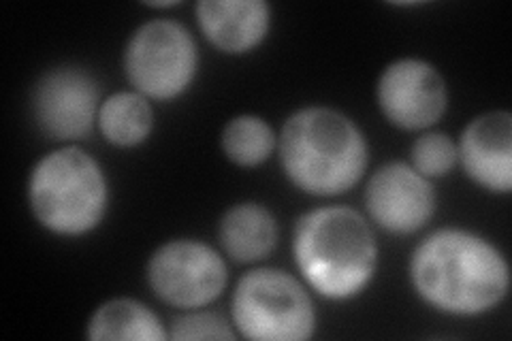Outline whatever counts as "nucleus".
<instances>
[{"label":"nucleus","mask_w":512,"mask_h":341,"mask_svg":"<svg viewBox=\"0 0 512 341\" xmlns=\"http://www.w3.org/2000/svg\"><path fill=\"white\" fill-rule=\"evenodd\" d=\"M408 275L416 297L453 318L498 310L510 290L506 254L491 239L461 226H442L416 243Z\"/></svg>","instance_id":"1"},{"label":"nucleus","mask_w":512,"mask_h":341,"mask_svg":"<svg viewBox=\"0 0 512 341\" xmlns=\"http://www.w3.org/2000/svg\"><path fill=\"white\" fill-rule=\"evenodd\" d=\"M291 248L303 284L331 303L361 297L376 278V233L372 222L352 207L323 205L301 214Z\"/></svg>","instance_id":"2"},{"label":"nucleus","mask_w":512,"mask_h":341,"mask_svg":"<svg viewBox=\"0 0 512 341\" xmlns=\"http://www.w3.org/2000/svg\"><path fill=\"white\" fill-rule=\"evenodd\" d=\"M276 150L286 180L316 199L342 197L370 167V143L361 126L327 105L293 111L280 128Z\"/></svg>","instance_id":"3"},{"label":"nucleus","mask_w":512,"mask_h":341,"mask_svg":"<svg viewBox=\"0 0 512 341\" xmlns=\"http://www.w3.org/2000/svg\"><path fill=\"white\" fill-rule=\"evenodd\" d=\"M26 199L41 229L77 239L103 224L111 188L103 165L90 152L79 145H60L30 169Z\"/></svg>","instance_id":"4"},{"label":"nucleus","mask_w":512,"mask_h":341,"mask_svg":"<svg viewBox=\"0 0 512 341\" xmlns=\"http://www.w3.org/2000/svg\"><path fill=\"white\" fill-rule=\"evenodd\" d=\"M231 322L250 341H306L316 335L318 314L303 280L284 269L256 267L235 284Z\"/></svg>","instance_id":"5"},{"label":"nucleus","mask_w":512,"mask_h":341,"mask_svg":"<svg viewBox=\"0 0 512 341\" xmlns=\"http://www.w3.org/2000/svg\"><path fill=\"white\" fill-rule=\"evenodd\" d=\"M199 45L188 26L158 18L143 22L126 41L122 67L126 81L148 101H178L199 73Z\"/></svg>","instance_id":"6"},{"label":"nucleus","mask_w":512,"mask_h":341,"mask_svg":"<svg viewBox=\"0 0 512 341\" xmlns=\"http://www.w3.org/2000/svg\"><path fill=\"white\" fill-rule=\"evenodd\" d=\"M146 280L158 301L175 310H199L222 297L229 284L224 256L201 239H171L150 254Z\"/></svg>","instance_id":"7"},{"label":"nucleus","mask_w":512,"mask_h":341,"mask_svg":"<svg viewBox=\"0 0 512 341\" xmlns=\"http://www.w3.org/2000/svg\"><path fill=\"white\" fill-rule=\"evenodd\" d=\"M103 105L101 84L88 69L62 64L45 71L32 88V120L39 133L62 145L92 135Z\"/></svg>","instance_id":"8"},{"label":"nucleus","mask_w":512,"mask_h":341,"mask_svg":"<svg viewBox=\"0 0 512 341\" xmlns=\"http://www.w3.org/2000/svg\"><path fill=\"white\" fill-rule=\"evenodd\" d=\"M376 101L391 126L408 133H425L444 118L448 86L440 69L429 60L397 58L378 77Z\"/></svg>","instance_id":"9"},{"label":"nucleus","mask_w":512,"mask_h":341,"mask_svg":"<svg viewBox=\"0 0 512 341\" xmlns=\"http://www.w3.org/2000/svg\"><path fill=\"white\" fill-rule=\"evenodd\" d=\"M363 201L370 222L395 237L421 233L438 209L434 184L404 160L380 165L367 180Z\"/></svg>","instance_id":"10"},{"label":"nucleus","mask_w":512,"mask_h":341,"mask_svg":"<svg viewBox=\"0 0 512 341\" xmlns=\"http://www.w3.org/2000/svg\"><path fill=\"white\" fill-rule=\"evenodd\" d=\"M459 165L468 180L489 194L512 192V116L506 109L472 118L457 141Z\"/></svg>","instance_id":"11"},{"label":"nucleus","mask_w":512,"mask_h":341,"mask_svg":"<svg viewBox=\"0 0 512 341\" xmlns=\"http://www.w3.org/2000/svg\"><path fill=\"white\" fill-rule=\"evenodd\" d=\"M195 18L214 50L244 56L259 50L271 30V5L265 0H199Z\"/></svg>","instance_id":"12"},{"label":"nucleus","mask_w":512,"mask_h":341,"mask_svg":"<svg viewBox=\"0 0 512 341\" xmlns=\"http://www.w3.org/2000/svg\"><path fill=\"white\" fill-rule=\"evenodd\" d=\"M280 224L271 209L256 201H242L224 211L218 222V243L233 263H261L276 250Z\"/></svg>","instance_id":"13"},{"label":"nucleus","mask_w":512,"mask_h":341,"mask_svg":"<svg viewBox=\"0 0 512 341\" xmlns=\"http://www.w3.org/2000/svg\"><path fill=\"white\" fill-rule=\"evenodd\" d=\"M86 337L92 341H167L169 331L146 303L116 297L92 312Z\"/></svg>","instance_id":"14"},{"label":"nucleus","mask_w":512,"mask_h":341,"mask_svg":"<svg viewBox=\"0 0 512 341\" xmlns=\"http://www.w3.org/2000/svg\"><path fill=\"white\" fill-rule=\"evenodd\" d=\"M96 128L118 150H133L146 143L154 131L152 101L135 90H120L103 99Z\"/></svg>","instance_id":"15"},{"label":"nucleus","mask_w":512,"mask_h":341,"mask_svg":"<svg viewBox=\"0 0 512 341\" xmlns=\"http://www.w3.org/2000/svg\"><path fill=\"white\" fill-rule=\"evenodd\" d=\"M220 148L235 167L256 169L274 156L278 135L265 118L254 113H239L222 126Z\"/></svg>","instance_id":"16"},{"label":"nucleus","mask_w":512,"mask_h":341,"mask_svg":"<svg viewBox=\"0 0 512 341\" xmlns=\"http://www.w3.org/2000/svg\"><path fill=\"white\" fill-rule=\"evenodd\" d=\"M410 165L431 182L451 175L459 165L457 143L446 133L425 131L412 143Z\"/></svg>","instance_id":"17"},{"label":"nucleus","mask_w":512,"mask_h":341,"mask_svg":"<svg viewBox=\"0 0 512 341\" xmlns=\"http://www.w3.org/2000/svg\"><path fill=\"white\" fill-rule=\"evenodd\" d=\"M169 339L173 341H235L237 331L233 327V322H229L222 314L199 307V310H186L180 316L173 318Z\"/></svg>","instance_id":"18"},{"label":"nucleus","mask_w":512,"mask_h":341,"mask_svg":"<svg viewBox=\"0 0 512 341\" xmlns=\"http://www.w3.org/2000/svg\"><path fill=\"white\" fill-rule=\"evenodd\" d=\"M182 3L180 0H163V3H146V7H150V9H173V7H180Z\"/></svg>","instance_id":"19"}]
</instances>
